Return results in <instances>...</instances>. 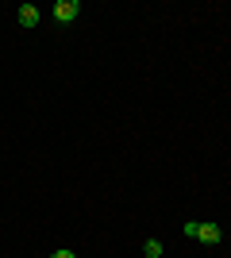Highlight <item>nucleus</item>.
I'll return each instance as SVG.
<instances>
[{"label":"nucleus","mask_w":231,"mask_h":258,"mask_svg":"<svg viewBox=\"0 0 231 258\" xmlns=\"http://www.w3.org/2000/svg\"><path fill=\"white\" fill-rule=\"evenodd\" d=\"M77 12H81V0H58L54 4V20L58 23H73Z\"/></svg>","instance_id":"obj_1"},{"label":"nucleus","mask_w":231,"mask_h":258,"mask_svg":"<svg viewBox=\"0 0 231 258\" xmlns=\"http://www.w3.org/2000/svg\"><path fill=\"white\" fill-rule=\"evenodd\" d=\"M50 258H77V254H73V250H69V247H62V250H54V254H50Z\"/></svg>","instance_id":"obj_6"},{"label":"nucleus","mask_w":231,"mask_h":258,"mask_svg":"<svg viewBox=\"0 0 231 258\" xmlns=\"http://www.w3.org/2000/svg\"><path fill=\"white\" fill-rule=\"evenodd\" d=\"M16 20H20V27H35V23H39V8H35V4H20Z\"/></svg>","instance_id":"obj_3"},{"label":"nucleus","mask_w":231,"mask_h":258,"mask_svg":"<svg viewBox=\"0 0 231 258\" xmlns=\"http://www.w3.org/2000/svg\"><path fill=\"white\" fill-rule=\"evenodd\" d=\"M143 258H162V243H158V239H146L143 243Z\"/></svg>","instance_id":"obj_4"},{"label":"nucleus","mask_w":231,"mask_h":258,"mask_svg":"<svg viewBox=\"0 0 231 258\" xmlns=\"http://www.w3.org/2000/svg\"><path fill=\"white\" fill-rule=\"evenodd\" d=\"M223 239V227L220 224H197V243H204V247H216Z\"/></svg>","instance_id":"obj_2"},{"label":"nucleus","mask_w":231,"mask_h":258,"mask_svg":"<svg viewBox=\"0 0 231 258\" xmlns=\"http://www.w3.org/2000/svg\"><path fill=\"white\" fill-rule=\"evenodd\" d=\"M197 224H200V220H189V224H185V227H181V231H185V235H189V239H197Z\"/></svg>","instance_id":"obj_5"}]
</instances>
